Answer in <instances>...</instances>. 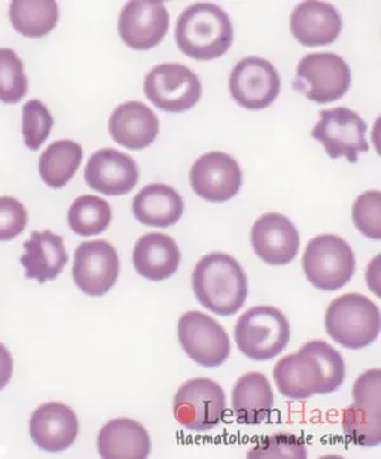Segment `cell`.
Segmentation results:
<instances>
[{"label":"cell","instance_id":"obj_27","mask_svg":"<svg viewBox=\"0 0 381 459\" xmlns=\"http://www.w3.org/2000/svg\"><path fill=\"white\" fill-rule=\"evenodd\" d=\"M9 18L15 31L24 38H44L56 26L59 7L54 0H13Z\"/></svg>","mask_w":381,"mask_h":459},{"label":"cell","instance_id":"obj_21","mask_svg":"<svg viewBox=\"0 0 381 459\" xmlns=\"http://www.w3.org/2000/svg\"><path fill=\"white\" fill-rule=\"evenodd\" d=\"M108 129L117 144L131 151H142L157 139L160 120L144 103L126 102L112 112Z\"/></svg>","mask_w":381,"mask_h":459},{"label":"cell","instance_id":"obj_34","mask_svg":"<svg viewBox=\"0 0 381 459\" xmlns=\"http://www.w3.org/2000/svg\"><path fill=\"white\" fill-rule=\"evenodd\" d=\"M27 226V211L14 197H0V242L14 239Z\"/></svg>","mask_w":381,"mask_h":459},{"label":"cell","instance_id":"obj_12","mask_svg":"<svg viewBox=\"0 0 381 459\" xmlns=\"http://www.w3.org/2000/svg\"><path fill=\"white\" fill-rule=\"evenodd\" d=\"M146 97L158 108L183 112L194 108L203 94L200 79L187 66L177 63L160 64L145 78Z\"/></svg>","mask_w":381,"mask_h":459},{"label":"cell","instance_id":"obj_28","mask_svg":"<svg viewBox=\"0 0 381 459\" xmlns=\"http://www.w3.org/2000/svg\"><path fill=\"white\" fill-rule=\"evenodd\" d=\"M82 160L83 148L78 143L68 139L54 142L39 158V176L48 186L64 187L78 171Z\"/></svg>","mask_w":381,"mask_h":459},{"label":"cell","instance_id":"obj_5","mask_svg":"<svg viewBox=\"0 0 381 459\" xmlns=\"http://www.w3.org/2000/svg\"><path fill=\"white\" fill-rule=\"evenodd\" d=\"M234 340L247 358L255 361L271 360L288 346V318L274 307H253L238 319Z\"/></svg>","mask_w":381,"mask_h":459},{"label":"cell","instance_id":"obj_2","mask_svg":"<svg viewBox=\"0 0 381 459\" xmlns=\"http://www.w3.org/2000/svg\"><path fill=\"white\" fill-rule=\"evenodd\" d=\"M192 289L201 306L218 316H233L246 303L248 281L236 258L212 252L198 261Z\"/></svg>","mask_w":381,"mask_h":459},{"label":"cell","instance_id":"obj_13","mask_svg":"<svg viewBox=\"0 0 381 459\" xmlns=\"http://www.w3.org/2000/svg\"><path fill=\"white\" fill-rule=\"evenodd\" d=\"M120 275V260L111 243L97 239L75 249L73 279L76 287L91 297L105 296Z\"/></svg>","mask_w":381,"mask_h":459},{"label":"cell","instance_id":"obj_11","mask_svg":"<svg viewBox=\"0 0 381 459\" xmlns=\"http://www.w3.org/2000/svg\"><path fill=\"white\" fill-rule=\"evenodd\" d=\"M319 123L314 126L312 136L322 143L332 160L344 157L356 163L359 153L368 151L366 132L368 125L352 109L335 108L320 111Z\"/></svg>","mask_w":381,"mask_h":459},{"label":"cell","instance_id":"obj_32","mask_svg":"<svg viewBox=\"0 0 381 459\" xmlns=\"http://www.w3.org/2000/svg\"><path fill=\"white\" fill-rule=\"evenodd\" d=\"M249 459H307L304 440L288 433L273 434L248 452Z\"/></svg>","mask_w":381,"mask_h":459},{"label":"cell","instance_id":"obj_19","mask_svg":"<svg viewBox=\"0 0 381 459\" xmlns=\"http://www.w3.org/2000/svg\"><path fill=\"white\" fill-rule=\"evenodd\" d=\"M30 433L33 442L42 451H65L78 437V418L75 412L64 403H44L30 418Z\"/></svg>","mask_w":381,"mask_h":459},{"label":"cell","instance_id":"obj_9","mask_svg":"<svg viewBox=\"0 0 381 459\" xmlns=\"http://www.w3.org/2000/svg\"><path fill=\"white\" fill-rule=\"evenodd\" d=\"M227 410V396L218 383L207 378L191 379L177 391L173 413L178 424L194 431L218 427Z\"/></svg>","mask_w":381,"mask_h":459},{"label":"cell","instance_id":"obj_6","mask_svg":"<svg viewBox=\"0 0 381 459\" xmlns=\"http://www.w3.org/2000/svg\"><path fill=\"white\" fill-rule=\"evenodd\" d=\"M303 270L313 287L335 291L352 279L356 272L355 254L341 237L320 234L305 248Z\"/></svg>","mask_w":381,"mask_h":459},{"label":"cell","instance_id":"obj_24","mask_svg":"<svg viewBox=\"0 0 381 459\" xmlns=\"http://www.w3.org/2000/svg\"><path fill=\"white\" fill-rule=\"evenodd\" d=\"M97 446L100 457L105 459H145L152 451L146 429L127 418L107 422L100 431Z\"/></svg>","mask_w":381,"mask_h":459},{"label":"cell","instance_id":"obj_31","mask_svg":"<svg viewBox=\"0 0 381 459\" xmlns=\"http://www.w3.org/2000/svg\"><path fill=\"white\" fill-rule=\"evenodd\" d=\"M54 126L53 115L44 103L30 100L23 106L22 133L24 144L30 151H38L50 135Z\"/></svg>","mask_w":381,"mask_h":459},{"label":"cell","instance_id":"obj_29","mask_svg":"<svg viewBox=\"0 0 381 459\" xmlns=\"http://www.w3.org/2000/svg\"><path fill=\"white\" fill-rule=\"evenodd\" d=\"M69 227L78 236L91 237L105 232L112 221V209L102 197L84 195L69 209Z\"/></svg>","mask_w":381,"mask_h":459},{"label":"cell","instance_id":"obj_26","mask_svg":"<svg viewBox=\"0 0 381 459\" xmlns=\"http://www.w3.org/2000/svg\"><path fill=\"white\" fill-rule=\"evenodd\" d=\"M183 209L181 195L164 184L148 185L133 200L134 215L149 227H172L181 219Z\"/></svg>","mask_w":381,"mask_h":459},{"label":"cell","instance_id":"obj_18","mask_svg":"<svg viewBox=\"0 0 381 459\" xmlns=\"http://www.w3.org/2000/svg\"><path fill=\"white\" fill-rule=\"evenodd\" d=\"M84 178L91 190L108 196L129 194L139 182V167L127 154L116 149H100L88 160Z\"/></svg>","mask_w":381,"mask_h":459},{"label":"cell","instance_id":"obj_25","mask_svg":"<svg viewBox=\"0 0 381 459\" xmlns=\"http://www.w3.org/2000/svg\"><path fill=\"white\" fill-rule=\"evenodd\" d=\"M273 403V388L264 374L246 373L234 385L231 407L240 424L259 425L266 421Z\"/></svg>","mask_w":381,"mask_h":459},{"label":"cell","instance_id":"obj_8","mask_svg":"<svg viewBox=\"0 0 381 459\" xmlns=\"http://www.w3.org/2000/svg\"><path fill=\"white\" fill-rule=\"evenodd\" d=\"M353 403L343 413V430L353 443L375 446L381 443V372L362 373L353 385Z\"/></svg>","mask_w":381,"mask_h":459},{"label":"cell","instance_id":"obj_33","mask_svg":"<svg viewBox=\"0 0 381 459\" xmlns=\"http://www.w3.org/2000/svg\"><path fill=\"white\" fill-rule=\"evenodd\" d=\"M353 224L359 232L373 241L381 239V193L366 191L353 204Z\"/></svg>","mask_w":381,"mask_h":459},{"label":"cell","instance_id":"obj_10","mask_svg":"<svg viewBox=\"0 0 381 459\" xmlns=\"http://www.w3.org/2000/svg\"><path fill=\"white\" fill-rule=\"evenodd\" d=\"M178 339L183 351L201 367H221L230 355L227 331L216 319L203 312H187L181 316Z\"/></svg>","mask_w":381,"mask_h":459},{"label":"cell","instance_id":"obj_15","mask_svg":"<svg viewBox=\"0 0 381 459\" xmlns=\"http://www.w3.org/2000/svg\"><path fill=\"white\" fill-rule=\"evenodd\" d=\"M243 175L233 157L222 152H210L192 166V190L206 202L224 203L233 199L242 186Z\"/></svg>","mask_w":381,"mask_h":459},{"label":"cell","instance_id":"obj_7","mask_svg":"<svg viewBox=\"0 0 381 459\" xmlns=\"http://www.w3.org/2000/svg\"><path fill=\"white\" fill-rule=\"evenodd\" d=\"M349 64L333 53L309 54L298 64L294 90L310 101L327 105L349 91Z\"/></svg>","mask_w":381,"mask_h":459},{"label":"cell","instance_id":"obj_22","mask_svg":"<svg viewBox=\"0 0 381 459\" xmlns=\"http://www.w3.org/2000/svg\"><path fill=\"white\" fill-rule=\"evenodd\" d=\"M181 258L175 239L163 233L145 234L136 242L133 252L137 273L151 281H163L175 275Z\"/></svg>","mask_w":381,"mask_h":459},{"label":"cell","instance_id":"obj_4","mask_svg":"<svg viewBox=\"0 0 381 459\" xmlns=\"http://www.w3.org/2000/svg\"><path fill=\"white\" fill-rule=\"evenodd\" d=\"M380 327V309L362 294L338 297L325 313L328 335L351 351H359L377 342Z\"/></svg>","mask_w":381,"mask_h":459},{"label":"cell","instance_id":"obj_30","mask_svg":"<svg viewBox=\"0 0 381 459\" xmlns=\"http://www.w3.org/2000/svg\"><path fill=\"white\" fill-rule=\"evenodd\" d=\"M29 91V79L21 57L12 48H0V101L15 105Z\"/></svg>","mask_w":381,"mask_h":459},{"label":"cell","instance_id":"obj_35","mask_svg":"<svg viewBox=\"0 0 381 459\" xmlns=\"http://www.w3.org/2000/svg\"><path fill=\"white\" fill-rule=\"evenodd\" d=\"M13 373V358L8 349L0 342V391L8 385Z\"/></svg>","mask_w":381,"mask_h":459},{"label":"cell","instance_id":"obj_14","mask_svg":"<svg viewBox=\"0 0 381 459\" xmlns=\"http://www.w3.org/2000/svg\"><path fill=\"white\" fill-rule=\"evenodd\" d=\"M229 87L231 96L242 108L264 109L279 96L281 81L268 60L248 56L234 66Z\"/></svg>","mask_w":381,"mask_h":459},{"label":"cell","instance_id":"obj_23","mask_svg":"<svg viewBox=\"0 0 381 459\" xmlns=\"http://www.w3.org/2000/svg\"><path fill=\"white\" fill-rule=\"evenodd\" d=\"M23 248L21 264L26 269V278L36 279L39 284L55 281L69 261L63 238L51 230H36Z\"/></svg>","mask_w":381,"mask_h":459},{"label":"cell","instance_id":"obj_3","mask_svg":"<svg viewBox=\"0 0 381 459\" xmlns=\"http://www.w3.org/2000/svg\"><path fill=\"white\" fill-rule=\"evenodd\" d=\"M233 39L230 18L212 3L191 5L177 21V47L195 60L218 59L227 53Z\"/></svg>","mask_w":381,"mask_h":459},{"label":"cell","instance_id":"obj_17","mask_svg":"<svg viewBox=\"0 0 381 459\" xmlns=\"http://www.w3.org/2000/svg\"><path fill=\"white\" fill-rule=\"evenodd\" d=\"M252 247L262 261L282 266L297 257L300 237L292 221L280 212H268L253 224Z\"/></svg>","mask_w":381,"mask_h":459},{"label":"cell","instance_id":"obj_20","mask_svg":"<svg viewBox=\"0 0 381 459\" xmlns=\"http://www.w3.org/2000/svg\"><path fill=\"white\" fill-rule=\"evenodd\" d=\"M290 29L304 47H325L333 44L342 31V17L329 3L310 0L292 12Z\"/></svg>","mask_w":381,"mask_h":459},{"label":"cell","instance_id":"obj_16","mask_svg":"<svg viewBox=\"0 0 381 459\" xmlns=\"http://www.w3.org/2000/svg\"><path fill=\"white\" fill-rule=\"evenodd\" d=\"M169 14L160 0H134L122 9L118 33L125 45L135 50L158 47L166 38Z\"/></svg>","mask_w":381,"mask_h":459},{"label":"cell","instance_id":"obj_1","mask_svg":"<svg viewBox=\"0 0 381 459\" xmlns=\"http://www.w3.org/2000/svg\"><path fill=\"white\" fill-rule=\"evenodd\" d=\"M346 378V364L340 351L322 340H313L295 354L277 361L273 379L289 400H307L314 394L338 391Z\"/></svg>","mask_w":381,"mask_h":459}]
</instances>
